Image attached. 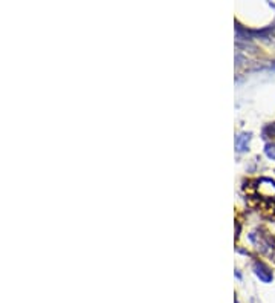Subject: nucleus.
<instances>
[{"label": "nucleus", "instance_id": "obj_1", "mask_svg": "<svg viewBox=\"0 0 275 303\" xmlns=\"http://www.w3.org/2000/svg\"><path fill=\"white\" fill-rule=\"evenodd\" d=\"M260 270H261V272H257L259 277H260L261 280H264V282H271V280H272V276H271L269 270H268L266 267H263V265L257 267V271H260Z\"/></svg>", "mask_w": 275, "mask_h": 303}, {"label": "nucleus", "instance_id": "obj_2", "mask_svg": "<svg viewBox=\"0 0 275 303\" xmlns=\"http://www.w3.org/2000/svg\"><path fill=\"white\" fill-rule=\"evenodd\" d=\"M266 153H268L269 158H274V159H275V144L266 145Z\"/></svg>", "mask_w": 275, "mask_h": 303}]
</instances>
